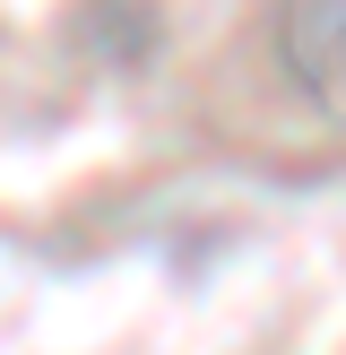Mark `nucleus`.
Instances as JSON below:
<instances>
[{"label":"nucleus","instance_id":"1","mask_svg":"<svg viewBox=\"0 0 346 355\" xmlns=\"http://www.w3.org/2000/svg\"><path fill=\"white\" fill-rule=\"evenodd\" d=\"M277 44H286V69L311 96L346 104V0H286Z\"/></svg>","mask_w":346,"mask_h":355}]
</instances>
